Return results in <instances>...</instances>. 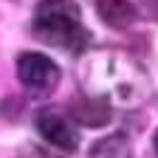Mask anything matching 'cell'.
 Instances as JSON below:
<instances>
[{"label": "cell", "instance_id": "obj_1", "mask_svg": "<svg viewBox=\"0 0 158 158\" xmlns=\"http://www.w3.org/2000/svg\"><path fill=\"white\" fill-rule=\"evenodd\" d=\"M34 34L62 51H85L90 34L82 26V14L73 0H40L34 9Z\"/></svg>", "mask_w": 158, "mask_h": 158}, {"label": "cell", "instance_id": "obj_2", "mask_svg": "<svg viewBox=\"0 0 158 158\" xmlns=\"http://www.w3.org/2000/svg\"><path fill=\"white\" fill-rule=\"evenodd\" d=\"M17 76H20V82H23L28 90L48 93L59 82V68H56L54 59H48L43 54H34V51H26L17 59Z\"/></svg>", "mask_w": 158, "mask_h": 158}, {"label": "cell", "instance_id": "obj_3", "mask_svg": "<svg viewBox=\"0 0 158 158\" xmlns=\"http://www.w3.org/2000/svg\"><path fill=\"white\" fill-rule=\"evenodd\" d=\"M37 130H40V135H43L48 144L65 150V152H73L79 147V130L68 122V116H62L54 107L37 113Z\"/></svg>", "mask_w": 158, "mask_h": 158}, {"label": "cell", "instance_id": "obj_4", "mask_svg": "<svg viewBox=\"0 0 158 158\" xmlns=\"http://www.w3.org/2000/svg\"><path fill=\"white\" fill-rule=\"evenodd\" d=\"M71 116H73V122L79 124H88V127H102L107 124V118H110V107L105 99H76V102L71 105Z\"/></svg>", "mask_w": 158, "mask_h": 158}, {"label": "cell", "instance_id": "obj_5", "mask_svg": "<svg viewBox=\"0 0 158 158\" xmlns=\"http://www.w3.org/2000/svg\"><path fill=\"white\" fill-rule=\"evenodd\" d=\"M96 11L110 28H127L135 20V6L127 0H96Z\"/></svg>", "mask_w": 158, "mask_h": 158}, {"label": "cell", "instance_id": "obj_6", "mask_svg": "<svg viewBox=\"0 0 158 158\" xmlns=\"http://www.w3.org/2000/svg\"><path fill=\"white\" fill-rule=\"evenodd\" d=\"M90 158H130V141L124 135H107L93 144Z\"/></svg>", "mask_w": 158, "mask_h": 158}, {"label": "cell", "instance_id": "obj_7", "mask_svg": "<svg viewBox=\"0 0 158 158\" xmlns=\"http://www.w3.org/2000/svg\"><path fill=\"white\" fill-rule=\"evenodd\" d=\"M20 158H59L54 152H48L45 147H37V144H26L23 152H20Z\"/></svg>", "mask_w": 158, "mask_h": 158}, {"label": "cell", "instance_id": "obj_8", "mask_svg": "<svg viewBox=\"0 0 158 158\" xmlns=\"http://www.w3.org/2000/svg\"><path fill=\"white\" fill-rule=\"evenodd\" d=\"M141 9H144L152 20H158V0H141Z\"/></svg>", "mask_w": 158, "mask_h": 158}, {"label": "cell", "instance_id": "obj_9", "mask_svg": "<svg viewBox=\"0 0 158 158\" xmlns=\"http://www.w3.org/2000/svg\"><path fill=\"white\" fill-rule=\"evenodd\" d=\"M152 144H155V152H158V133H155V138H152Z\"/></svg>", "mask_w": 158, "mask_h": 158}]
</instances>
